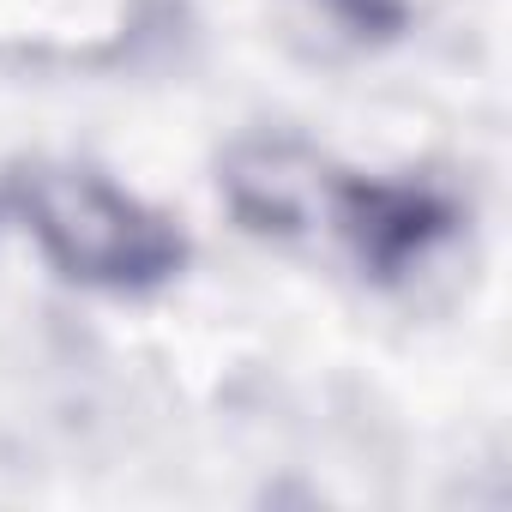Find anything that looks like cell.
I'll list each match as a JSON object with an SVG mask.
<instances>
[{"instance_id": "cell-4", "label": "cell", "mask_w": 512, "mask_h": 512, "mask_svg": "<svg viewBox=\"0 0 512 512\" xmlns=\"http://www.w3.org/2000/svg\"><path fill=\"white\" fill-rule=\"evenodd\" d=\"M332 13H344L350 25H392L398 19V0H326Z\"/></svg>"}, {"instance_id": "cell-2", "label": "cell", "mask_w": 512, "mask_h": 512, "mask_svg": "<svg viewBox=\"0 0 512 512\" xmlns=\"http://www.w3.org/2000/svg\"><path fill=\"white\" fill-rule=\"evenodd\" d=\"M320 223H332V229L350 241V253H356L374 278H398V272H410L416 260H428V247L452 229V211H446L428 187L332 181Z\"/></svg>"}, {"instance_id": "cell-1", "label": "cell", "mask_w": 512, "mask_h": 512, "mask_svg": "<svg viewBox=\"0 0 512 512\" xmlns=\"http://www.w3.org/2000/svg\"><path fill=\"white\" fill-rule=\"evenodd\" d=\"M19 211L67 278L103 290H145L181 266L175 229L97 175L37 169L19 181Z\"/></svg>"}, {"instance_id": "cell-3", "label": "cell", "mask_w": 512, "mask_h": 512, "mask_svg": "<svg viewBox=\"0 0 512 512\" xmlns=\"http://www.w3.org/2000/svg\"><path fill=\"white\" fill-rule=\"evenodd\" d=\"M223 181H229L235 211L253 229H272V235H296V229L320 223L326 187H332V175L296 145H247V151H235Z\"/></svg>"}]
</instances>
